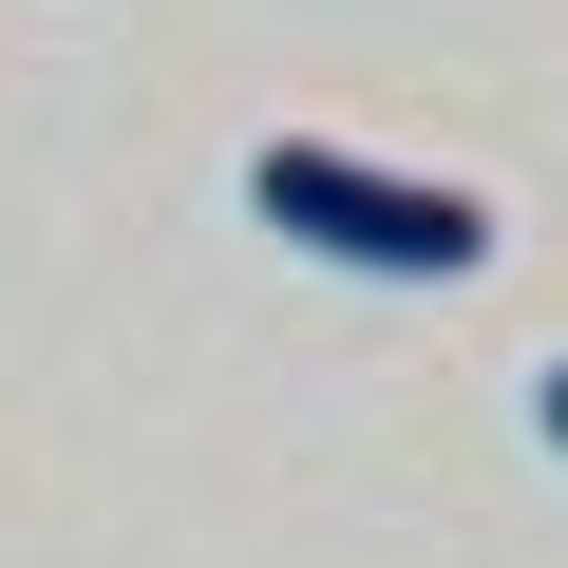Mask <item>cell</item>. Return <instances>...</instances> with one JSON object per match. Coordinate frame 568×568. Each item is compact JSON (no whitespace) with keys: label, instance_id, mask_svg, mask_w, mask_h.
I'll return each mask as SVG.
<instances>
[{"label":"cell","instance_id":"cell-1","mask_svg":"<svg viewBox=\"0 0 568 568\" xmlns=\"http://www.w3.org/2000/svg\"><path fill=\"white\" fill-rule=\"evenodd\" d=\"M246 209L304 265H361V284H474L493 265V209L455 171H379V152H323V133H265L246 152Z\"/></svg>","mask_w":568,"mask_h":568},{"label":"cell","instance_id":"cell-2","mask_svg":"<svg viewBox=\"0 0 568 568\" xmlns=\"http://www.w3.org/2000/svg\"><path fill=\"white\" fill-rule=\"evenodd\" d=\"M530 436H549V455H568V361H549V379H530Z\"/></svg>","mask_w":568,"mask_h":568}]
</instances>
